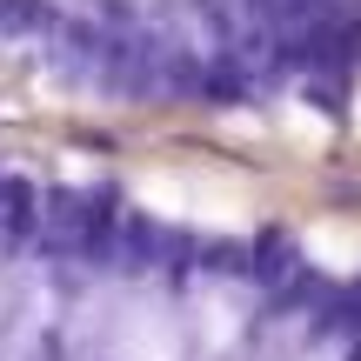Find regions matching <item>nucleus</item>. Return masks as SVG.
I'll list each match as a JSON object with an SVG mask.
<instances>
[{"mask_svg": "<svg viewBox=\"0 0 361 361\" xmlns=\"http://www.w3.org/2000/svg\"><path fill=\"white\" fill-rule=\"evenodd\" d=\"M0 361H361V274L0 161Z\"/></svg>", "mask_w": 361, "mask_h": 361, "instance_id": "f257e3e1", "label": "nucleus"}, {"mask_svg": "<svg viewBox=\"0 0 361 361\" xmlns=\"http://www.w3.org/2000/svg\"><path fill=\"white\" fill-rule=\"evenodd\" d=\"M355 0H0V61L134 101H241L322 74Z\"/></svg>", "mask_w": 361, "mask_h": 361, "instance_id": "f03ea898", "label": "nucleus"}]
</instances>
